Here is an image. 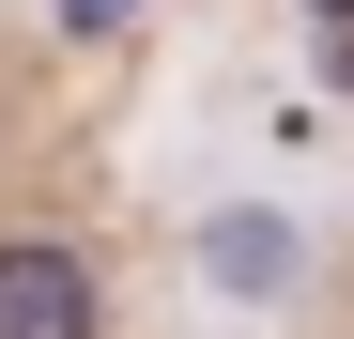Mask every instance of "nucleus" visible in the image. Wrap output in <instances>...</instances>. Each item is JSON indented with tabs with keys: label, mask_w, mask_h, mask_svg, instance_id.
Wrapping results in <instances>:
<instances>
[{
	"label": "nucleus",
	"mask_w": 354,
	"mask_h": 339,
	"mask_svg": "<svg viewBox=\"0 0 354 339\" xmlns=\"http://www.w3.org/2000/svg\"><path fill=\"white\" fill-rule=\"evenodd\" d=\"M0 339H108V262L77 232H0Z\"/></svg>",
	"instance_id": "obj_1"
},
{
	"label": "nucleus",
	"mask_w": 354,
	"mask_h": 339,
	"mask_svg": "<svg viewBox=\"0 0 354 339\" xmlns=\"http://www.w3.org/2000/svg\"><path fill=\"white\" fill-rule=\"evenodd\" d=\"M201 293L216 309H292L308 293V232H292V216H262V201H231V216H201Z\"/></svg>",
	"instance_id": "obj_2"
},
{
	"label": "nucleus",
	"mask_w": 354,
	"mask_h": 339,
	"mask_svg": "<svg viewBox=\"0 0 354 339\" xmlns=\"http://www.w3.org/2000/svg\"><path fill=\"white\" fill-rule=\"evenodd\" d=\"M339 339H354V293H339Z\"/></svg>",
	"instance_id": "obj_3"
}]
</instances>
